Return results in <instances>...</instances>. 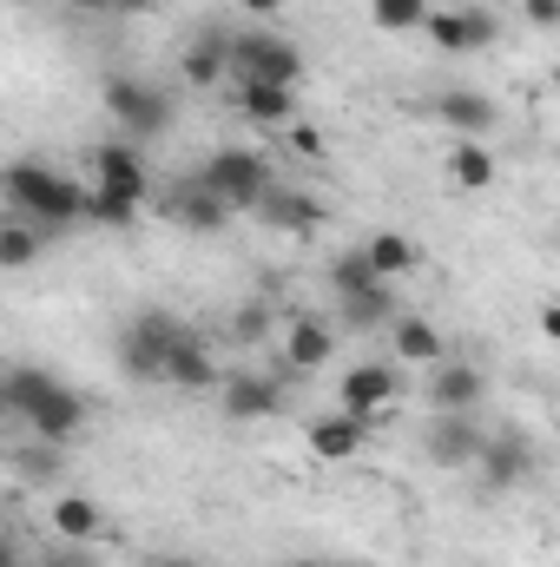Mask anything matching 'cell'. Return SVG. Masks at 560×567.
Here are the masks:
<instances>
[{
  "mask_svg": "<svg viewBox=\"0 0 560 567\" xmlns=\"http://www.w3.org/2000/svg\"><path fill=\"white\" fill-rule=\"evenodd\" d=\"M0 198H7L20 218H33L46 238H66L73 225H86V178H66V172H53V165H40V158L0 165Z\"/></svg>",
  "mask_w": 560,
  "mask_h": 567,
  "instance_id": "obj_1",
  "label": "cell"
},
{
  "mask_svg": "<svg viewBox=\"0 0 560 567\" xmlns=\"http://www.w3.org/2000/svg\"><path fill=\"white\" fill-rule=\"evenodd\" d=\"M225 60H231V80H271V86H297L303 80V53L265 33V27H245L225 40Z\"/></svg>",
  "mask_w": 560,
  "mask_h": 567,
  "instance_id": "obj_2",
  "label": "cell"
},
{
  "mask_svg": "<svg viewBox=\"0 0 560 567\" xmlns=\"http://www.w3.org/2000/svg\"><path fill=\"white\" fill-rule=\"evenodd\" d=\"M198 178H205L231 212H251V205L271 192V158L251 152V145H225V152H211V158L198 165Z\"/></svg>",
  "mask_w": 560,
  "mask_h": 567,
  "instance_id": "obj_3",
  "label": "cell"
},
{
  "mask_svg": "<svg viewBox=\"0 0 560 567\" xmlns=\"http://www.w3.org/2000/svg\"><path fill=\"white\" fill-rule=\"evenodd\" d=\"M106 113H113V126H126V140H158L165 126H172V93L165 86H152V80H133V73H120V80H106Z\"/></svg>",
  "mask_w": 560,
  "mask_h": 567,
  "instance_id": "obj_4",
  "label": "cell"
},
{
  "mask_svg": "<svg viewBox=\"0 0 560 567\" xmlns=\"http://www.w3.org/2000/svg\"><path fill=\"white\" fill-rule=\"evenodd\" d=\"M178 330H185V323H178L172 310H139V317H126V330H120V370L139 377V383H158L165 350H172Z\"/></svg>",
  "mask_w": 560,
  "mask_h": 567,
  "instance_id": "obj_5",
  "label": "cell"
},
{
  "mask_svg": "<svg viewBox=\"0 0 560 567\" xmlns=\"http://www.w3.org/2000/svg\"><path fill=\"white\" fill-rule=\"evenodd\" d=\"M390 403H403V370L396 363H350V377L336 383V410L376 423Z\"/></svg>",
  "mask_w": 560,
  "mask_h": 567,
  "instance_id": "obj_6",
  "label": "cell"
},
{
  "mask_svg": "<svg viewBox=\"0 0 560 567\" xmlns=\"http://www.w3.org/2000/svg\"><path fill=\"white\" fill-rule=\"evenodd\" d=\"M422 396H428L435 416H475V403L488 396V377H481L475 363H462V357H435Z\"/></svg>",
  "mask_w": 560,
  "mask_h": 567,
  "instance_id": "obj_7",
  "label": "cell"
},
{
  "mask_svg": "<svg viewBox=\"0 0 560 567\" xmlns=\"http://www.w3.org/2000/svg\"><path fill=\"white\" fill-rule=\"evenodd\" d=\"M475 468H481V482H488V488H521V482L541 468V449H535V435L501 429V435H481Z\"/></svg>",
  "mask_w": 560,
  "mask_h": 567,
  "instance_id": "obj_8",
  "label": "cell"
},
{
  "mask_svg": "<svg viewBox=\"0 0 560 567\" xmlns=\"http://www.w3.org/2000/svg\"><path fill=\"white\" fill-rule=\"evenodd\" d=\"M422 33L442 47V53H481V47H495V13L488 7H428V20H422Z\"/></svg>",
  "mask_w": 560,
  "mask_h": 567,
  "instance_id": "obj_9",
  "label": "cell"
},
{
  "mask_svg": "<svg viewBox=\"0 0 560 567\" xmlns=\"http://www.w3.org/2000/svg\"><path fill=\"white\" fill-rule=\"evenodd\" d=\"M93 192H113L126 205H145L152 192V172H145V152L133 140H106L93 152Z\"/></svg>",
  "mask_w": 560,
  "mask_h": 567,
  "instance_id": "obj_10",
  "label": "cell"
},
{
  "mask_svg": "<svg viewBox=\"0 0 560 567\" xmlns=\"http://www.w3.org/2000/svg\"><path fill=\"white\" fill-rule=\"evenodd\" d=\"M218 403H225V416L231 423H265V416H278L283 410V377H218Z\"/></svg>",
  "mask_w": 560,
  "mask_h": 567,
  "instance_id": "obj_11",
  "label": "cell"
},
{
  "mask_svg": "<svg viewBox=\"0 0 560 567\" xmlns=\"http://www.w3.org/2000/svg\"><path fill=\"white\" fill-rule=\"evenodd\" d=\"M481 435H488V429L475 423V416H435L428 435H422V455H428L435 468H475Z\"/></svg>",
  "mask_w": 560,
  "mask_h": 567,
  "instance_id": "obj_12",
  "label": "cell"
},
{
  "mask_svg": "<svg viewBox=\"0 0 560 567\" xmlns=\"http://www.w3.org/2000/svg\"><path fill=\"white\" fill-rule=\"evenodd\" d=\"M158 383H172V390H218V363H211V350H205L198 330H178V337H172Z\"/></svg>",
  "mask_w": 560,
  "mask_h": 567,
  "instance_id": "obj_13",
  "label": "cell"
},
{
  "mask_svg": "<svg viewBox=\"0 0 560 567\" xmlns=\"http://www.w3.org/2000/svg\"><path fill=\"white\" fill-rule=\"evenodd\" d=\"M20 423L33 429V442H66V435H80V423H86V396L80 390H66V383H53Z\"/></svg>",
  "mask_w": 560,
  "mask_h": 567,
  "instance_id": "obj_14",
  "label": "cell"
},
{
  "mask_svg": "<svg viewBox=\"0 0 560 567\" xmlns=\"http://www.w3.org/2000/svg\"><path fill=\"white\" fill-rule=\"evenodd\" d=\"M330 350H336V330H330L323 317H290V323H283V370H290V377L323 370Z\"/></svg>",
  "mask_w": 560,
  "mask_h": 567,
  "instance_id": "obj_15",
  "label": "cell"
},
{
  "mask_svg": "<svg viewBox=\"0 0 560 567\" xmlns=\"http://www.w3.org/2000/svg\"><path fill=\"white\" fill-rule=\"evenodd\" d=\"M435 113H442V126H455L462 140H481V133L501 126V106H495L488 93H475V86H448V93L435 100Z\"/></svg>",
  "mask_w": 560,
  "mask_h": 567,
  "instance_id": "obj_16",
  "label": "cell"
},
{
  "mask_svg": "<svg viewBox=\"0 0 560 567\" xmlns=\"http://www.w3.org/2000/svg\"><path fill=\"white\" fill-rule=\"evenodd\" d=\"M172 218H178L185 231H198V238H211V231H225V218H231V205H225V198H218V192H211V185H205V178L191 172V178H185V185L172 192Z\"/></svg>",
  "mask_w": 560,
  "mask_h": 567,
  "instance_id": "obj_17",
  "label": "cell"
},
{
  "mask_svg": "<svg viewBox=\"0 0 560 567\" xmlns=\"http://www.w3.org/2000/svg\"><path fill=\"white\" fill-rule=\"evenodd\" d=\"M265 225H278V231H317L323 225V205L310 198V192H297V185H283V178H271V192L251 205Z\"/></svg>",
  "mask_w": 560,
  "mask_h": 567,
  "instance_id": "obj_18",
  "label": "cell"
},
{
  "mask_svg": "<svg viewBox=\"0 0 560 567\" xmlns=\"http://www.w3.org/2000/svg\"><path fill=\"white\" fill-rule=\"evenodd\" d=\"M303 442H310V455H317V462H356V455H363V442H370V423L336 410V416L310 423V435H303Z\"/></svg>",
  "mask_w": 560,
  "mask_h": 567,
  "instance_id": "obj_19",
  "label": "cell"
},
{
  "mask_svg": "<svg viewBox=\"0 0 560 567\" xmlns=\"http://www.w3.org/2000/svg\"><path fill=\"white\" fill-rule=\"evenodd\" d=\"M390 350H396V363H435V357H448V337L416 310H396L390 317Z\"/></svg>",
  "mask_w": 560,
  "mask_h": 567,
  "instance_id": "obj_20",
  "label": "cell"
},
{
  "mask_svg": "<svg viewBox=\"0 0 560 567\" xmlns=\"http://www.w3.org/2000/svg\"><path fill=\"white\" fill-rule=\"evenodd\" d=\"M238 113H245L251 126H290V120H297V86L238 80Z\"/></svg>",
  "mask_w": 560,
  "mask_h": 567,
  "instance_id": "obj_21",
  "label": "cell"
},
{
  "mask_svg": "<svg viewBox=\"0 0 560 567\" xmlns=\"http://www.w3.org/2000/svg\"><path fill=\"white\" fill-rule=\"evenodd\" d=\"M53 535L60 542H73V548H93L100 542V528H106V515H100V502L93 495H53Z\"/></svg>",
  "mask_w": 560,
  "mask_h": 567,
  "instance_id": "obj_22",
  "label": "cell"
},
{
  "mask_svg": "<svg viewBox=\"0 0 560 567\" xmlns=\"http://www.w3.org/2000/svg\"><path fill=\"white\" fill-rule=\"evenodd\" d=\"M336 317H343L350 337H356V330H390V317H396V290H390V284L350 290V297H336Z\"/></svg>",
  "mask_w": 560,
  "mask_h": 567,
  "instance_id": "obj_23",
  "label": "cell"
},
{
  "mask_svg": "<svg viewBox=\"0 0 560 567\" xmlns=\"http://www.w3.org/2000/svg\"><path fill=\"white\" fill-rule=\"evenodd\" d=\"M225 40H231V33H218V27H211V33H198V40L185 47L178 73H185V80H191L198 93H211V86H218V80L231 73V60H225Z\"/></svg>",
  "mask_w": 560,
  "mask_h": 567,
  "instance_id": "obj_24",
  "label": "cell"
},
{
  "mask_svg": "<svg viewBox=\"0 0 560 567\" xmlns=\"http://www.w3.org/2000/svg\"><path fill=\"white\" fill-rule=\"evenodd\" d=\"M356 251H363V265H370L383 284H396V278H409V271H416V245H409L403 231H370Z\"/></svg>",
  "mask_w": 560,
  "mask_h": 567,
  "instance_id": "obj_25",
  "label": "cell"
},
{
  "mask_svg": "<svg viewBox=\"0 0 560 567\" xmlns=\"http://www.w3.org/2000/svg\"><path fill=\"white\" fill-rule=\"evenodd\" d=\"M46 245H53V238H46L33 218H20V212H13V218H0V271H27Z\"/></svg>",
  "mask_w": 560,
  "mask_h": 567,
  "instance_id": "obj_26",
  "label": "cell"
},
{
  "mask_svg": "<svg viewBox=\"0 0 560 567\" xmlns=\"http://www.w3.org/2000/svg\"><path fill=\"white\" fill-rule=\"evenodd\" d=\"M495 172H501V165H495V152H488L481 140H455L448 145V178H455L462 192H488Z\"/></svg>",
  "mask_w": 560,
  "mask_h": 567,
  "instance_id": "obj_27",
  "label": "cell"
},
{
  "mask_svg": "<svg viewBox=\"0 0 560 567\" xmlns=\"http://www.w3.org/2000/svg\"><path fill=\"white\" fill-rule=\"evenodd\" d=\"M0 383H7V416H27V410H33V403H40V396L60 383V377L27 363V370H0Z\"/></svg>",
  "mask_w": 560,
  "mask_h": 567,
  "instance_id": "obj_28",
  "label": "cell"
},
{
  "mask_svg": "<svg viewBox=\"0 0 560 567\" xmlns=\"http://www.w3.org/2000/svg\"><path fill=\"white\" fill-rule=\"evenodd\" d=\"M370 20H376L383 33H422L428 0H370Z\"/></svg>",
  "mask_w": 560,
  "mask_h": 567,
  "instance_id": "obj_29",
  "label": "cell"
},
{
  "mask_svg": "<svg viewBox=\"0 0 560 567\" xmlns=\"http://www.w3.org/2000/svg\"><path fill=\"white\" fill-rule=\"evenodd\" d=\"M271 330H278V310H271L265 297H251V303L231 310V337H238V343H271Z\"/></svg>",
  "mask_w": 560,
  "mask_h": 567,
  "instance_id": "obj_30",
  "label": "cell"
},
{
  "mask_svg": "<svg viewBox=\"0 0 560 567\" xmlns=\"http://www.w3.org/2000/svg\"><path fill=\"white\" fill-rule=\"evenodd\" d=\"M139 218V205H126V198H113V192H93L86 185V225H106V231H126Z\"/></svg>",
  "mask_w": 560,
  "mask_h": 567,
  "instance_id": "obj_31",
  "label": "cell"
},
{
  "mask_svg": "<svg viewBox=\"0 0 560 567\" xmlns=\"http://www.w3.org/2000/svg\"><path fill=\"white\" fill-rule=\"evenodd\" d=\"M330 284H336V297H350V290H370V284H383V278L363 265V251H343V258L330 265Z\"/></svg>",
  "mask_w": 560,
  "mask_h": 567,
  "instance_id": "obj_32",
  "label": "cell"
},
{
  "mask_svg": "<svg viewBox=\"0 0 560 567\" xmlns=\"http://www.w3.org/2000/svg\"><path fill=\"white\" fill-rule=\"evenodd\" d=\"M33 567H93V555H86V548H73V542H60V548H46Z\"/></svg>",
  "mask_w": 560,
  "mask_h": 567,
  "instance_id": "obj_33",
  "label": "cell"
},
{
  "mask_svg": "<svg viewBox=\"0 0 560 567\" xmlns=\"http://www.w3.org/2000/svg\"><path fill=\"white\" fill-rule=\"evenodd\" d=\"M521 13H528V27H541V33H548V27L560 20V0H521Z\"/></svg>",
  "mask_w": 560,
  "mask_h": 567,
  "instance_id": "obj_34",
  "label": "cell"
},
{
  "mask_svg": "<svg viewBox=\"0 0 560 567\" xmlns=\"http://www.w3.org/2000/svg\"><path fill=\"white\" fill-rule=\"evenodd\" d=\"M20 475H53V442L27 449V455H20Z\"/></svg>",
  "mask_w": 560,
  "mask_h": 567,
  "instance_id": "obj_35",
  "label": "cell"
},
{
  "mask_svg": "<svg viewBox=\"0 0 560 567\" xmlns=\"http://www.w3.org/2000/svg\"><path fill=\"white\" fill-rule=\"evenodd\" d=\"M283 133H290V145H297V152H310V158L323 152V133H310V126H283Z\"/></svg>",
  "mask_w": 560,
  "mask_h": 567,
  "instance_id": "obj_36",
  "label": "cell"
},
{
  "mask_svg": "<svg viewBox=\"0 0 560 567\" xmlns=\"http://www.w3.org/2000/svg\"><path fill=\"white\" fill-rule=\"evenodd\" d=\"M0 567H27V561H20V548H13L7 535H0Z\"/></svg>",
  "mask_w": 560,
  "mask_h": 567,
  "instance_id": "obj_37",
  "label": "cell"
},
{
  "mask_svg": "<svg viewBox=\"0 0 560 567\" xmlns=\"http://www.w3.org/2000/svg\"><path fill=\"white\" fill-rule=\"evenodd\" d=\"M152 567H205V561H191V555H158Z\"/></svg>",
  "mask_w": 560,
  "mask_h": 567,
  "instance_id": "obj_38",
  "label": "cell"
},
{
  "mask_svg": "<svg viewBox=\"0 0 560 567\" xmlns=\"http://www.w3.org/2000/svg\"><path fill=\"white\" fill-rule=\"evenodd\" d=\"M145 7H158V0H113V13H145Z\"/></svg>",
  "mask_w": 560,
  "mask_h": 567,
  "instance_id": "obj_39",
  "label": "cell"
},
{
  "mask_svg": "<svg viewBox=\"0 0 560 567\" xmlns=\"http://www.w3.org/2000/svg\"><path fill=\"white\" fill-rule=\"evenodd\" d=\"M80 13H113V0H73Z\"/></svg>",
  "mask_w": 560,
  "mask_h": 567,
  "instance_id": "obj_40",
  "label": "cell"
},
{
  "mask_svg": "<svg viewBox=\"0 0 560 567\" xmlns=\"http://www.w3.org/2000/svg\"><path fill=\"white\" fill-rule=\"evenodd\" d=\"M245 7H251V13H278V0H245Z\"/></svg>",
  "mask_w": 560,
  "mask_h": 567,
  "instance_id": "obj_41",
  "label": "cell"
},
{
  "mask_svg": "<svg viewBox=\"0 0 560 567\" xmlns=\"http://www.w3.org/2000/svg\"><path fill=\"white\" fill-rule=\"evenodd\" d=\"M290 567H330V561H290Z\"/></svg>",
  "mask_w": 560,
  "mask_h": 567,
  "instance_id": "obj_42",
  "label": "cell"
},
{
  "mask_svg": "<svg viewBox=\"0 0 560 567\" xmlns=\"http://www.w3.org/2000/svg\"><path fill=\"white\" fill-rule=\"evenodd\" d=\"M0 416H7V383H0Z\"/></svg>",
  "mask_w": 560,
  "mask_h": 567,
  "instance_id": "obj_43",
  "label": "cell"
},
{
  "mask_svg": "<svg viewBox=\"0 0 560 567\" xmlns=\"http://www.w3.org/2000/svg\"><path fill=\"white\" fill-rule=\"evenodd\" d=\"M0 535H7V508H0Z\"/></svg>",
  "mask_w": 560,
  "mask_h": 567,
  "instance_id": "obj_44",
  "label": "cell"
}]
</instances>
